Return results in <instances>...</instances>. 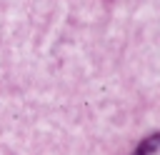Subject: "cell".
Returning <instances> with one entry per match:
<instances>
[{
    "label": "cell",
    "instance_id": "6da1fadb",
    "mask_svg": "<svg viewBox=\"0 0 160 155\" xmlns=\"http://www.w3.org/2000/svg\"><path fill=\"white\" fill-rule=\"evenodd\" d=\"M135 155H160V135H150L145 142H140V148L135 150Z\"/></svg>",
    "mask_w": 160,
    "mask_h": 155
}]
</instances>
